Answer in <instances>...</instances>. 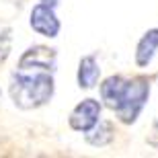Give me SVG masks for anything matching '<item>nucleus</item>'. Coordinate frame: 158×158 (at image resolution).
<instances>
[{"label":"nucleus","mask_w":158,"mask_h":158,"mask_svg":"<svg viewBox=\"0 0 158 158\" xmlns=\"http://www.w3.org/2000/svg\"><path fill=\"white\" fill-rule=\"evenodd\" d=\"M53 94L52 72L43 70H21L12 74L10 97L21 109H35L45 105Z\"/></svg>","instance_id":"1"},{"label":"nucleus","mask_w":158,"mask_h":158,"mask_svg":"<svg viewBox=\"0 0 158 158\" xmlns=\"http://www.w3.org/2000/svg\"><path fill=\"white\" fill-rule=\"evenodd\" d=\"M148 94H150V84H148L146 78L127 80L121 93V99H119V105L115 107L117 117L123 123H134L140 115V111L144 109V105H146Z\"/></svg>","instance_id":"2"},{"label":"nucleus","mask_w":158,"mask_h":158,"mask_svg":"<svg viewBox=\"0 0 158 158\" xmlns=\"http://www.w3.org/2000/svg\"><path fill=\"white\" fill-rule=\"evenodd\" d=\"M21 70H43V72H53L56 68V52L49 47L35 45L23 53L19 62Z\"/></svg>","instance_id":"3"},{"label":"nucleus","mask_w":158,"mask_h":158,"mask_svg":"<svg viewBox=\"0 0 158 158\" xmlns=\"http://www.w3.org/2000/svg\"><path fill=\"white\" fill-rule=\"evenodd\" d=\"M31 27L43 37H56L60 33V21L53 12V6L49 4H37L31 10Z\"/></svg>","instance_id":"4"},{"label":"nucleus","mask_w":158,"mask_h":158,"mask_svg":"<svg viewBox=\"0 0 158 158\" xmlns=\"http://www.w3.org/2000/svg\"><path fill=\"white\" fill-rule=\"evenodd\" d=\"M101 117V105L94 99H84L70 115V127L76 131H88Z\"/></svg>","instance_id":"5"},{"label":"nucleus","mask_w":158,"mask_h":158,"mask_svg":"<svg viewBox=\"0 0 158 158\" xmlns=\"http://www.w3.org/2000/svg\"><path fill=\"white\" fill-rule=\"evenodd\" d=\"M156 49H158V29H152V31H148L146 35L140 39V43H138V52H135L138 66L140 68H146L152 62Z\"/></svg>","instance_id":"6"},{"label":"nucleus","mask_w":158,"mask_h":158,"mask_svg":"<svg viewBox=\"0 0 158 158\" xmlns=\"http://www.w3.org/2000/svg\"><path fill=\"white\" fill-rule=\"evenodd\" d=\"M125 82L127 80L121 76H111L101 84V97L105 101V105L109 109H113V111L119 105V99H121V93H123V88H125Z\"/></svg>","instance_id":"7"},{"label":"nucleus","mask_w":158,"mask_h":158,"mask_svg":"<svg viewBox=\"0 0 158 158\" xmlns=\"http://www.w3.org/2000/svg\"><path fill=\"white\" fill-rule=\"evenodd\" d=\"M101 68L97 64V60L93 56H86V58L80 60V68H78V84L80 88H93L99 80Z\"/></svg>","instance_id":"8"},{"label":"nucleus","mask_w":158,"mask_h":158,"mask_svg":"<svg viewBox=\"0 0 158 158\" xmlns=\"http://www.w3.org/2000/svg\"><path fill=\"white\" fill-rule=\"evenodd\" d=\"M113 138V125L109 121H97V125L94 127L88 129V135L86 140L93 144V146H105V144H109Z\"/></svg>","instance_id":"9"},{"label":"nucleus","mask_w":158,"mask_h":158,"mask_svg":"<svg viewBox=\"0 0 158 158\" xmlns=\"http://www.w3.org/2000/svg\"><path fill=\"white\" fill-rule=\"evenodd\" d=\"M8 49H10V33L4 31V33L0 35V62H4V60H6Z\"/></svg>","instance_id":"10"},{"label":"nucleus","mask_w":158,"mask_h":158,"mask_svg":"<svg viewBox=\"0 0 158 158\" xmlns=\"http://www.w3.org/2000/svg\"><path fill=\"white\" fill-rule=\"evenodd\" d=\"M41 2H43V4H49V6H56V4H58V0H41Z\"/></svg>","instance_id":"11"},{"label":"nucleus","mask_w":158,"mask_h":158,"mask_svg":"<svg viewBox=\"0 0 158 158\" xmlns=\"http://www.w3.org/2000/svg\"><path fill=\"white\" fill-rule=\"evenodd\" d=\"M154 134H158V123H156V129H154Z\"/></svg>","instance_id":"12"}]
</instances>
